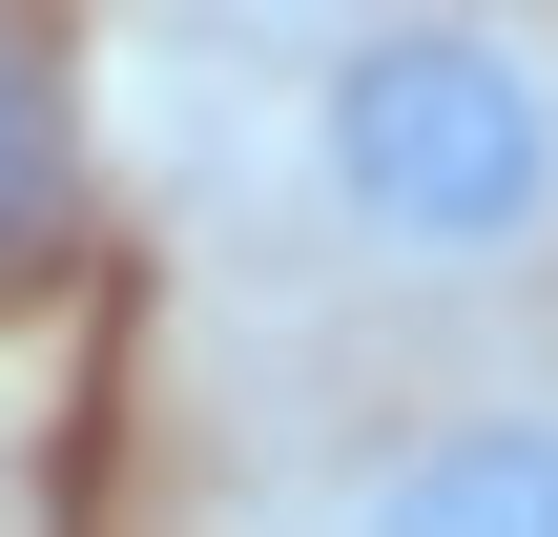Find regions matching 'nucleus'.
I'll list each match as a JSON object with an SVG mask.
<instances>
[{
  "mask_svg": "<svg viewBox=\"0 0 558 537\" xmlns=\"http://www.w3.org/2000/svg\"><path fill=\"white\" fill-rule=\"evenodd\" d=\"M228 21H290V41H331V21H373V0H228Z\"/></svg>",
  "mask_w": 558,
  "mask_h": 537,
  "instance_id": "nucleus-4",
  "label": "nucleus"
},
{
  "mask_svg": "<svg viewBox=\"0 0 558 537\" xmlns=\"http://www.w3.org/2000/svg\"><path fill=\"white\" fill-rule=\"evenodd\" d=\"M311 207L393 269H518L558 248V62L518 21L373 0L311 62Z\"/></svg>",
  "mask_w": 558,
  "mask_h": 537,
  "instance_id": "nucleus-1",
  "label": "nucleus"
},
{
  "mask_svg": "<svg viewBox=\"0 0 558 537\" xmlns=\"http://www.w3.org/2000/svg\"><path fill=\"white\" fill-rule=\"evenodd\" d=\"M62 186H83V124H62V62L0 21V248H41L62 228Z\"/></svg>",
  "mask_w": 558,
  "mask_h": 537,
  "instance_id": "nucleus-3",
  "label": "nucleus"
},
{
  "mask_svg": "<svg viewBox=\"0 0 558 537\" xmlns=\"http://www.w3.org/2000/svg\"><path fill=\"white\" fill-rule=\"evenodd\" d=\"M393 537H558V414H456L373 476Z\"/></svg>",
  "mask_w": 558,
  "mask_h": 537,
  "instance_id": "nucleus-2",
  "label": "nucleus"
}]
</instances>
